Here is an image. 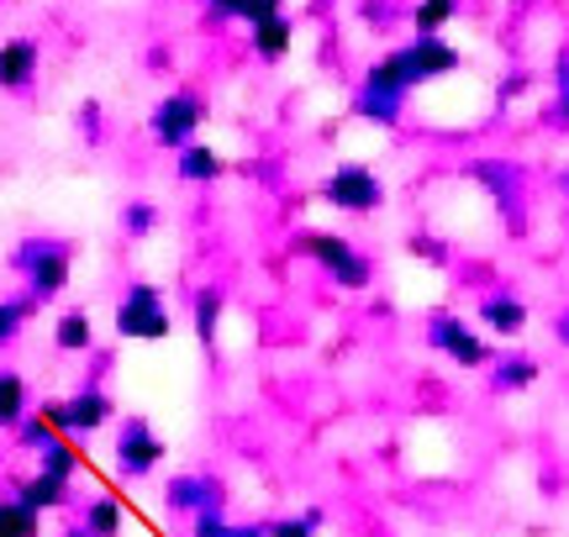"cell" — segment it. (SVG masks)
<instances>
[{"label":"cell","instance_id":"obj_21","mask_svg":"<svg viewBox=\"0 0 569 537\" xmlns=\"http://www.w3.org/2000/svg\"><path fill=\"white\" fill-rule=\"evenodd\" d=\"M80 464H84V454H74V437H59V443H48V448L38 454V475L63 479V485H74Z\"/></svg>","mask_w":569,"mask_h":537},{"label":"cell","instance_id":"obj_5","mask_svg":"<svg viewBox=\"0 0 569 537\" xmlns=\"http://www.w3.org/2000/svg\"><path fill=\"white\" fill-rule=\"evenodd\" d=\"M427 343L453 358L459 369H490L496 364V348H490V337L480 327H469L465 316H453V311H432L427 316Z\"/></svg>","mask_w":569,"mask_h":537},{"label":"cell","instance_id":"obj_36","mask_svg":"<svg viewBox=\"0 0 569 537\" xmlns=\"http://www.w3.org/2000/svg\"><path fill=\"white\" fill-rule=\"evenodd\" d=\"M553 122L569 126V84H559V111H553Z\"/></svg>","mask_w":569,"mask_h":537},{"label":"cell","instance_id":"obj_25","mask_svg":"<svg viewBox=\"0 0 569 537\" xmlns=\"http://www.w3.org/2000/svg\"><path fill=\"white\" fill-rule=\"evenodd\" d=\"M0 537H42V517L27 511L17 496H0Z\"/></svg>","mask_w":569,"mask_h":537},{"label":"cell","instance_id":"obj_28","mask_svg":"<svg viewBox=\"0 0 569 537\" xmlns=\"http://www.w3.org/2000/svg\"><path fill=\"white\" fill-rule=\"evenodd\" d=\"M322 506H306L301 517H280V521H264L269 537H317L322 533Z\"/></svg>","mask_w":569,"mask_h":537},{"label":"cell","instance_id":"obj_1","mask_svg":"<svg viewBox=\"0 0 569 537\" xmlns=\"http://www.w3.org/2000/svg\"><path fill=\"white\" fill-rule=\"evenodd\" d=\"M11 268L21 274V295L38 301V306H53L63 290H69V274H74V249L63 237H21L17 253H11Z\"/></svg>","mask_w":569,"mask_h":537},{"label":"cell","instance_id":"obj_39","mask_svg":"<svg viewBox=\"0 0 569 537\" xmlns=\"http://www.w3.org/2000/svg\"><path fill=\"white\" fill-rule=\"evenodd\" d=\"M565 190H569V174H565Z\"/></svg>","mask_w":569,"mask_h":537},{"label":"cell","instance_id":"obj_32","mask_svg":"<svg viewBox=\"0 0 569 537\" xmlns=\"http://www.w3.org/2000/svg\"><path fill=\"white\" fill-rule=\"evenodd\" d=\"M411 253L427 259V264H448V249L438 243V237H411Z\"/></svg>","mask_w":569,"mask_h":537},{"label":"cell","instance_id":"obj_6","mask_svg":"<svg viewBox=\"0 0 569 537\" xmlns=\"http://www.w3.org/2000/svg\"><path fill=\"white\" fill-rule=\"evenodd\" d=\"M322 201L332 211H348V216H375V211L386 206V185H380V174L369 164H338L332 174L322 180Z\"/></svg>","mask_w":569,"mask_h":537},{"label":"cell","instance_id":"obj_22","mask_svg":"<svg viewBox=\"0 0 569 537\" xmlns=\"http://www.w3.org/2000/svg\"><path fill=\"white\" fill-rule=\"evenodd\" d=\"M80 527L90 537H122V506H117V496H90L84 500Z\"/></svg>","mask_w":569,"mask_h":537},{"label":"cell","instance_id":"obj_34","mask_svg":"<svg viewBox=\"0 0 569 537\" xmlns=\"http://www.w3.org/2000/svg\"><path fill=\"white\" fill-rule=\"evenodd\" d=\"M227 537H269V533H264V521H232Z\"/></svg>","mask_w":569,"mask_h":537},{"label":"cell","instance_id":"obj_7","mask_svg":"<svg viewBox=\"0 0 569 537\" xmlns=\"http://www.w3.org/2000/svg\"><path fill=\"white\" fill-rule=\"evenodd\" d=\"M206 122V101L196 95V90H174V95H163L159 105H153V116H148V132H153V143L159 148H190L196 143V132H201Z\"/></svg>","mask_w":569,"mask_h":537},{"label":"cell","instance_id":"obj_24","mask_svg":"<svg viewBox=\"0 0 569 537\" xmlns=\"http://www.w3.org/2000/svg\"><path fill=\"white\" fill-rule=\"evenodd\" d=\"M290 38H296V32H290V21L269 17V21H259V27H253V53L274 63V59H284V53H290Z\"/></svg>","mask_w":569,"mask_h":537},{"label":"cell","instance_id":"obj_35","mask_svg":"<svg viewBox=\"0 0 569 537\" xmlns=\"http://www.w3.org/2000/svg\"><path fill=\"white\" fill-rule=\"evenodd\" d=\"M553 337H559V343H565V348H569V306L559 311V316H553Z\"/></svg>","mask_w":569,"mask_h":537},{"label":"cell","instance_id":"obj_12","mask_svg":"<svg viewBox=\"0 0 569 537\" xmlns=\"http://www.w3.org/2000/svg\"><path fill=\"white\" fill-rule=\"evenodd\" d=\"M222 485L211 475H174L163 485V506L169 511H184V517H201V511H217L222 506Z\"/></svg>","mask_w":569,"mask_h":537},{"label":"cell","instance_id":"obj_31","mask_svg":"<svg viewBox=\"0 0 569 537\" xmlns=\"http://www.w3.org/2000/svg\"><path fill=\"white\" fill-rule=\"evenodd\" d=\"M232 533V521H227V511L217 506V511H201V517H190V537H227Z\"/></svg>","mask_w":569,"mask_h":537},{"label":"cell","instance_id":"obj_19","mask_svg":"<svg viewBox=\"0 0 569 537\" xmlns=\"http://www.w3.org/2000/svg\"><path fill=\"white\" fill-rule=\"evenodd\" d=\"M53 348L59 353H90L96 348V322H90V311L74 306L59 316V327H53Z\"/></svg>","mask_w":569,"mask_h":537},{"label":"cell","instance_id":"obj_37","mask_svg":"<svg viewBox=\"0 0 569 537\" xmlns=\"http://www.w3.org/2000/svg\"><path fill=\"white\" fill-rule=\"evenodd\" d=\"M206 6H211L217 17H238V0H206Z\"/></svg>","mask_w":569,"mask_h":537},{"label":"cell","instance_id":"obj_15","mask_svg":"<svg viewBox=\"0 0 569 537\" xmlns=\"http://www.w3.org/2000/svg\"><path fill=\"white\" fill-rule=\"evenodd\" d=\"M11 496H17L27 511H38V517L42 511H69V506H74V490H69L63 479H48V475H27Z\"/></svg>","mask_w":569,"mask_h":537},{"label":"cell","instance_id":"obj_17","mask_svg":"<svg viewBox=\"0 0 569 537\" xmlns=\"http://www.w3.org/2000/svg\"><path fill=\"white\" fill-rule=\"evenodd\" d=\"M32 416V391L17 369H0V433H17L21 422Z\"/></svg>","mask_w":569,"mask_h":537},{"label":"cell","instance_id":"obj_9","mask_svg":"<svg viewBox=\"0 0 569 537\" xmlns=\"http://www.w3.org/2000/svg\"><path fill=\"white\" fill-rule=\"evenodd\" d=\"M42 69V48L32 38H6L0 42V90L6 95H27L38 84Z\"/></svg>","mask_w":569,"mask_h":537},{"label":"cell","instance_id":"obj_3","mask_svg":"<svg viewBox=\"0 0 569 537\" xmlns=\"http://www.w3.org/2000/svg\"><path fill=\"white\" fill-rule=\"evenodd\" d=\"M111 327H117L122 343H163V337L174 332V316L163 306V290L148 285V280L127 285L117 311H111Z\"/></svg>","mask_w":569,"mask_h":537},{"label":"cell","instance_id":"obj_23","mask_svg":"<svg viewBox=\"0 0 569 537\" xmlns=\"http://www.w3.org/2000/svg\"><path fill=\"white\" fill-rule=\"evenodd\" d=\"M38 301H27V295H0V348H11L21 337V327L38 316Z\"/></svg>","mask_w":569,"mask_h":537},{"label":"cell","instance_id":"obj_16","mask_svg":"<svg viewBox=\"0 0 569 537\" xmlns=\"http://www.w3.org/2000/svg\"><path fill=\"white\" fill-rule=\"evenodd\" d=\"M174 174H180L184 185H217V180L227 174V159L217 153V148L190 143V148H180V159H174Z\"/></svg>","mask_w":569,"mask_h":537},{"label":"cell","instance_id":"obj_10","mask_svg":"<svg viewBox=\"0 0 569 537\" xmlns=\"http://www.w3.org/2000/svg\"><path fill=\"white\" fill-rule=\"evenodd\" d=\"M469 180H475L480 190H490L496 211H501L511 227H517V201H522V169L507 164V159H486V164L469 169Z\"/></svg>","mask_w":569,"mask_h":537},{"label":"cell","instance_id":"obj_20","mask_svg":"<svg viewBox=\"0 0 569 537\" xmlns=\"http://www.w3.org/2000/svg\"><path fill=\"white\" fill-rule=\"evenodd\" d=\"M222 290L206 285L196 290V301H190V316H196V337H201V348H211L217 343V332H222Z\"/></svg>","mask_w":569,"mask_h":537},{"label":"cell","instance_id":"obj_18","mask_svg":"<svg viewBox=\"0 0 569 537\" xmlns=\"http://www.w3.org/2000/svg\"><path fill=\"white\" fill-rule=\"evenodd\" d=\"M528 385H538V358H528V353H507V358L490 364V391L496 395H517V391H528Z\"/></svg>","mask_w":569,"mask_h":537},{"label":"cell","instance_id":"obj_14","mask_svg":"<svg viewBox=\"0 0 569 537\" xmlns=\"http://www.w3.org/2000/svg\"><path fill=\"white\" fill-rule=\"evenodd\" d=\"M353 111L375 126H396L401 122V111H407V90H390V84L365 80L359 84V95H353Z\"/></svg>","mask_w":569,"mask_h":537},{"label":"cell","instance_id":"obj_4","mask_svg":"<svg viewBox=\"0 0 569 537\" xmlns=\"http://www.w3.org/2000/svg\"><path fill=\"white\" fill-rule=\"evenodd\" d=\"M380 63H386V74L401 84V90H417V84H427V80L459 74V53H453L443 38H417V42H407V48L386 53Z\"/></svg>","mask_w":569,"mask_h":537},{"label":"cell","instance_id":"obj_27","mask_svg":"<svg viewBox=\"0 0 569 537\" xmlns=\"http://www.w3.org/2000/svg\"><path fill=\"white\" fill-rule=\"evenodd\" d=\"M153 227H159V206H153V201H127V206H122V232H127V243H142V237H153Z\"/></svg>","mask_w":569,"mask_h":537},{"label":"cell","instance_id":"obj_11","mask_svg":"<svg viewBox=\"0 0 569 537\" xmlns=\"http://www.w3.org/2000/svg\"><path fill=\"white\" fill-rule=\"evenodd\" d=\"M63 412H69V437H96L101 427H111L117 401H111L101 385H80V391L63 401Z\"/></svg>","mask_w":569,"mask_h":537},{"label":"cell","instance_id":"obj_2","mask_svg":"<svg viewBox=\"0 0 569 537\" xmlns=\"http://www.w3.org/2000/svg\"><path fill=\"white\" fill-rule=\"evenodd\" d=\"M296 249L311 259V264L322 268L327 280L338 290H369L375 285V264H369V253H359L348 237H338V232H301L296 237Z\"/></svg>","mask_w":569,"mask_h":537},{"label":"cell","instance_id":"obj_38","mask_svg":"<svg viewBox=\"0 0 569 537\" xmlns=\"http://www.w3.org/2000/svg\"><path fill=\"white\" fill-rule=\"evenodd\" d=\"M53 537H90V533H84L80 521H69V527H59V533H53Z\"/></svg>","mask_w":569,"mask_h":537},{"label":"cell","instance_id":"obj_29","mask_svg":"<svg viewBox=\"0 0 569 537\" xmlns=\"http://www.w3.org/2000/svg\"><path fill=\"white\" fill-rule=\"evenodd\" d=\"M453 11H459V0H422L417 6V38H438Z\"/></svg>","mask_w":569,"mask_h":537},{"label":"cell","instance_id":"obj_8","mask_svg":"<svg viewBox=\"0 0 569 537\" xmlns=\"http://www.w3.org/2000/svg\"><path fill=\"white\" fill-rule=\"evenodd\" d=\"M163 454L169 448H163V437L153 433L148 416H127L117 427V475L122 479H148L163 464Z\"/></svg>","mask_w":569,"mask_h":537},{"label":"cell","instance_id":"obj_13","mask_svg":"<svg viewBox=\"0 0 569 537\" xmlns=\"http://www.w3.org/2000/svg\"><path fill=\"white\" fill-rule=\"evenodd\" d=\"M480 327L496 332V337H517V332L528 327V306H522V295H507V290L480 295Z\"/></svg>","mask_w":569,"mask_h":537},{"label":"cell","instance_id":"obj_26","mask_svg":"<svg viewBox=\"0 0 569 537\" xmlns=\"http://www.w3.org/2000/svg\"><path fill=\"white\" fill-rule=\"evenodd\" d=\"M11 437H17V448H21V454H42V448H48V443H59L63 433L53 427V422H48V416L38 412V406H32V416H27V422H21V427H17Z\"/></svg>","mask_w":569,"mask_h":537},{"label":"cell","instance_id":"obj_30","mask_svg":"<svg viewBox=\"0 0 569 537\" xmlns=\"http://www.w3.org/2000/svg\"><path fill=\"white\" fill-rule=\"evenodd\" d=\"M269 17H284V0H238V21H248V27H259Z\"/></svg>","mask_w":569,"mask_h":537},{"label":"cell","instance_id":"obj_33","mask_svg":"<svg viewBox=\"0 0 569 537\" xmlns=\"http://www.w3.org/2000/svg\"><path fill=\"white\" fill-rule=\"evenodd\" d=\"M80 122H84V132H90V138H96V132H101V105H96V101H84Z\"/></svg>","mask_w":569,"mask_h":537}]
</instances>
